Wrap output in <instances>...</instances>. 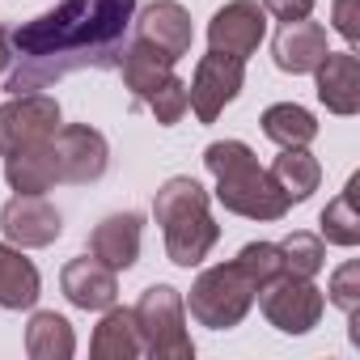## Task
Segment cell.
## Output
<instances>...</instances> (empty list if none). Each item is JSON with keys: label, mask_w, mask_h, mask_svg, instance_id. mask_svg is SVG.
Instances as JSON below:
<instances>
[{"label": "cell", "mask_w": 360, "mask_h": 360, "mask_svg": "<svg viewBox=\"0 0 360 360\" xmlns=\"http://www.w3.org/2000/svg\"><path fill=\"white\" fill-rule=\"evenodd\" d=\"M136 22V0H60L56 9L22 22L13 43V64L5 77L9 94H39L72 72L119 68L127 30Z\"/></svg>", "instance_id": "1"}, {"label": "cell", "mask_w": 360, "mask_h": 360, "mask_svg": "<svg viewBox=\"0 0 360 360\" xmlns=\"http://www.w3.org/2000/svg\"><path fill=\"white\" fill-rule=\"evenodd\" d=\"M204 165L217 178V200L225 212L246 217V221H284L288 217V195L271 178V169L259 165L255 148L242 140H217L204 148Z\"/></svg>", "instance_id": "2"}, {"label": "cell", "mask_w": 360, "mask_h": 360, "mask_svg": "<svg viewBox=\"0 0 360 360\" xmlns=\"http://www.w3.org/2000/svg\"><path fill=\"white\" fill-rule=\"evenodd\" d=\"M153 221L161 225L165 255H169L174 267H200L208 259V250L221 242V225L208 212V191L187 174L165 178L157 187Z\"/></svg>", "instance_id": "3"}, {"label": "cell", "mask_w": 360, "mask_h": 360, "mask_svg": "<svg viewBox=\"0 0 360 360\" xmlns=\"http://www.w3.org/2000/svg\"><path fill=\"white\" fill-rule=\"evenodd\" d=\"M259 297V284L242 271V263H217V267H204L191 284V297H187V309L200 326L208 330H233L250 305Z\"/></svg>", "instance_id": "4"}, {"label": "cell", "mask_w": 360, "mask_h": 360, "mask_svg": "<svg viewBox=\"0 0 360 360\" xmlns=\"http://www.w3.org/2000/svg\"><path fill=\"white\" fill-rule=\"evenodd\" d=\"M136 330H140V347L153 360H191L195 343L187 330V301L169 284H153L140 292L136 301Z\"/></svg>", "instance_id": "5"}, {"label": "cell", "mask_w": 360, "mask_h": 360, "mask_svg": "<svg viewBox=\"0 0 360 360\" xmlns=\"http://www.w3.org/2000/svg\"><path fill=\"white\" fill-rule=\"evenodd\" d=\"M255 301L280 335H309L322 322V309H326L322 288L309 276H288V271H280L271 284H263Z\"/></svg>", "instance_id": "6"}, {"label": "cell", "mask_w": 360, "mask_h": 360, "mask_svg": "<svg viewBox=\"0 0 360 360\" xmlns=\"http://www.w3.org/2000/svg\"><path fill=\"white\" fill-rule=\"evenodd\" d=\"M60 131V102L51 94H13L0 106V157L26 153Z\"/></svg>", "instance_id": "7"}, {"label": "cell", "mask_w": 360, "mask_h": 360, "mask_svg": "<svg viewBox=\"0 0 360 360\" xmlns=\"http://www.w3.org/2000/svg\"><path fill=\"white\" fill-rule=\"evenodd\" d=\"M242 81H246V60L208 47V56H200L195 77L187 85V106L195 110L200 123H217L221 110L242 94Z\"/></svg>", "instance_id": "8"}, {"label": "cell", "mask_w": 360, "mask_h": 360, "mask_svg": "<svg viewBox=\"0 0 360 360\" xmlns=\"http://www.w3.org/2000/svg\"><path fill=\"white\" fill-rule=\"evenodd\" d=\"M51 148L60 161V183H72V187L98 183L110 165V144L89 123H68V127L60 123V131L51 136Z\"/></svg>", "instance_id": "9"}, {"label": "cell", "mask_w": 360, "mask_h": 360, "mask_svg": "<svg viewBox=\"0 0 360 360\" xmlns=\"http://www.w3.org/2000/svg\"><path fill=\"white\" fill-rule=\"evenodd\" d=\"M0 229L18 250H43L64 233V217L47 195H13L0 208Z\"/></svg>", "instance_id": "10"}, {"label": "cell", "mask_w": 360, "mask_h": 360, "mask_svg": "<svg viewBox=\"0 0 360 360\" xmlns=\"http://www.w3.org/2000/svg\"><path fill=\"white\" fill-rule=\"evenodd\" d=\"M263 34H267V13H263L259 0H229L208 22V47L238 56V60H250L259 51Z\"/></svg>", "instance_id": "11"}, {"label": "cell", "mask_w": 360, "mask_h": 360, "mask_svg": "<svg viewBox=\"0 0 360 360\" xmlns=\"http://www.w3.org/2000/svg\"><path fill=\"white\" fill-rule=\"evenodd\" d=\"M136 39L165 51L174 64L191 56V43H195V26H191V13L178 5V0H153V5L136 18Z\"/></svg>", "instance_id": "12"}, {"label": "cell", "mask_w": 360, "mask_h": 360, "mask_svg": "<svg viewBox=\"0 0 360 360\" xmlns=\"http://www.w3.org/2000/svg\"><path fill=\"white\" fill-rule=\"evenodd\" d=\"M60 288H64V297H68L77 309L102 314V309H110V305L119 301V271H110V267H106L102 259H94V255H81V259L64 263Z\"/></svg>", "instance_id": "13"}, {"label": "cell", "mask_w": 360, "mask_h": 360, "mask_svg": "<svg viewBox=\"0 0 360 360\" xmlns=\"http://www.w3.org/2000/svg\"><path fill=\"white\" fill-rule=\"evenodd\" d=\"M326 51H330V47H326V26H322V22H309V18H301V22H280L276 43H271L276 68H280V72H292V77L314 72Z\"/></svg>", "instance_id": "14"}, {"label": "cell", "mask_w": 360, "mask_h": 360, "mask_svg": "<svg viewBox=\"0 0 360 360\" xmlns=\"http://www.w3.org/2000/svg\"><path fill=\"white\" fill-rule=\"evenodd\" d=\"M314 81H318V102L330 115L352 119L360 110V60H356V51H326L322 64L314 68Z\"/></svg>", "instance_id": "15"}, {"label": "cell", "mask_w": 360, "mask_h": 360, "mask_svg": "<svg viewBox=\"0 0 360 360\" xmlns=\"http://www.w3.org/2000/svg\"><path fill=\"white\" fill-rule=\"evenodd\" d=\"M140 233H144L140 212H110L106 221L94 225L89 255L102 259L110 271H127V267L140 263Z\"/></svg>", "instance_id": "16"}, {"label": "cell", "mask_w": 360, "mask_h": 360, "mask_svg": "<svg viewBox=\"0 0 360 360\" xmlns=\"http://www.w3.org/2000/svg\"><path fill=\"white\" fill-rule=\"evenodd\" d=\"M5 183L22 195H47L51 187H60V161H56L51 140L5 157Z\"/></svg>", "instance_id": "17"}, {"label": "cell", "mask_w": 360, "mask_h": 360, "mask_svg": "<svg viewBox=\"0 0 360 360\" xmlns=\"http://www.w3.org/2000/svg\"><path fill=\"white\" fill-rule=\"evenodd\" d=\"M119 72H123V89L136 98V102H148V94L157 85H165L174 77V60L140 39H131L123 47V60H119Z\"/></svg>", "instance_id": "18"}, {"label": "cell", "mask_w": 360, "mask_h": 360, "mask_svg": "<svg viewBox=\"0 0 360 360\" xmlns=\"http://www.w3.org/2000/svg\"><path fill=\"white\" fill-rule=\"evenodd\" d=\"M89 356L94 360H136V356H144L136 314L119 309V305L102 309V322L94 326V339H89Z\"/></svg>", "instance_id": "19"}, {"label": "cell", "mask_w": 360, "mask_h": 360, "mask_svg": "<svg viewBox=\"0 0 360 360\" xmlns=\"http://www.w3.org/2000/svg\"><path fill=\"white\" fill-rule=\"evenodd\" d=\"M39 292H43L39 267L18 246L0 242V309H34Z\"/></svg>", "instance_id": "20"}, {"label": "cell", "mask_w": 360, "mask_h": 360, "mask_svg": "<svg viewBox=\"0 0 360 360\" xmlns=\"http://www.w3.org/2000/svg\"><path fill=\"white\" fill-rule=\"evenodd\" d=\"M77 352V335H72V322L56 309H39L30 314V326H26V356L30 360H68Z\"/></svg>", "instance_id": "21"}, {"label": "cell", "mask_w": 360, "mask_h": 360, "mask_svg": "<svg viewBox=\"0 0 360 360\" xmlns=\"http://www.w3.org/2000/svg\"><path fill=\"white\" fill-rule=\"evenodd\" d=\"M271 178L288 195V204H305L318 191V183H322V165H318V157L305 144L301 148H280V157L271 161Z\"/></svg>", "instance_id": "22"}, {"label": "cell", "mask_w": 360, "mask_h": 360, "mask_svg": "<svg viewBox=\"0 0 360 360\" xmlns=\"http://www.w3.org/2000/svg\"><path fill=\"white\" fill-rule=\"evenodd\" d=\"M263 136L280 148H301L318 136V119L297 102H276L263 110Z\"/></svg>", "instance_id": "23"}, {"label": "cell", "mask_w": 360, "mask_h": 360, "mask_svg": "<svg viewBox=\"0 0 360 360\" xmlns=\"http://www.w3.org/2000/svg\"><path fill=\"white\" fill-rule=\"evenodd\" d=\"M356 187H360V174H352L347 178V187L322 208V238L330 242V246H343V250H352V246H360V212H356Z\"/></svg>", "instance_id": "24"}, {"label": "cell", "mask_w": 360, "mask_h": 360, "mask_svg": "<svg viewBox=\"0 0 360 360\" xmlns=\"http://www.w3.org/2000/svg\"><path fill=\"white\" fill-rule=\"evenodd\" d=\"M276 246H280V259H284V271L288 276H309L314 280L326 267V242L318 233H309V229H292Z\"/></svg>", "instance_id": "25"}, {"label": "cell", "mask_w": 360, "mask_h": 360, "mask_svg": "<svg viewBox=\"0 0 360 360\" xmlns=\"http://www.w3.org/2000/svg\"><path fill=\"white\" fill-rule=\"evenodd\" d=\"M238 263H242V271L263 288V284H271L280 271H284V259H280V246L276 242H246L242 250H238Z\"/></svg>", "instance_id": "26"}, {"label": "cell", "mask_w": 360, "mask_h": 360, "mask_svg": "<svg viewBox=\"0 0 360 360\" xmlns=\"http://www.w3.org/2000/svg\"><path fill=\"white\" fill-rule=\"evenodd\" d=\"M144 106L153 110V119H157L161 127H174L178 119L191 110V106H187V81H183V77H169L165 85H157V89L148 94Z\"/></svg>", "instance_id": "27"}, {"label": "cell", "mask_w": 360, "mask_h": 360, "mask_svg": "<svg viewBox=\"0 0 360 360\" xmlns=\"http://www.w3.org/2000/svg\"><path fill=\"white\" fill-rule=\"evenodd\" d=\"M330 301L343 309V314H356L360 309V263L356 259H347L335 276H330Z\"/></svg>", "instance_id": "28"}, {"label": "cell", "mask_w": 360, "mask_h": 360, "mask_svg": "<svg viewBox=\"0 0 360 360\" xmlns=\"http://www.w3.org/2000/svg\"><path fill=\"white\" fill-rule=\"evenodd\" d=\"M330 22H335V30L356 47V43H360V0H335V5H330Z\"/></svg>", "instance_id": "29"}, {"label": "cell", "mask_w": 360, "mask_h": 360, "mask_svg": "<svg viewBox=\"0 0 360 360\" xmlns=\"http://www.w3.org/2000/svg\"><path fill=\"white\" fill-rule=\"evenodd\" d=\"M263 13L276 18V22H301L314 13V0H259Z\"/></svg>", "instance_id": "30"}, {"label": "cell", "mask_w": 360, "mask_h": 360, "mask_svg": "<svg viewBox=\"0 0 360 360\" xmlns=\"http://www.w3.org/2000/svg\"><path fill=\"white\" fill-rule=\"evenodd\" d=\"M9 64H13V43H9V30L0 26V72H9Z\"/></svg>", "instance_id": "31"}]
</instances>
